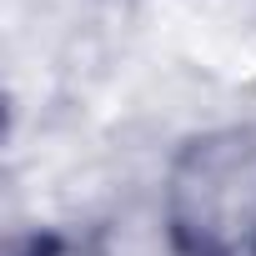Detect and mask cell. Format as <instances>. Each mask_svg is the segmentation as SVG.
I'll return each mask as SVG.
<instances>
[{"mask_svg":"<svg viewBox=\"0 0 256 256\" xmlns=\"http://www.w3.org/2000/svg\"><path fill=\"white\" fill-rule=\"evenodd\" d=\"M16 256H100V246L90 236H70V231H36L30 241L16 246Z\"/></svg>","mask_w":256,"mask_h":256,"instance_id":"2","label":"cell"},{"mask_svg":"<svg viewBox=\"0 0 256 256\" xmlns=\"http://www.w3.org/2000/svg\"><path fill=\"white\" fill-rule=\"evenodd\" d=\"M161 216L176 256H256V126L186 136L166 166Z\"/></svg>","mask_w":256,"mask_h":256,"instance_id":"1","label":"cell"}]
</instances>
